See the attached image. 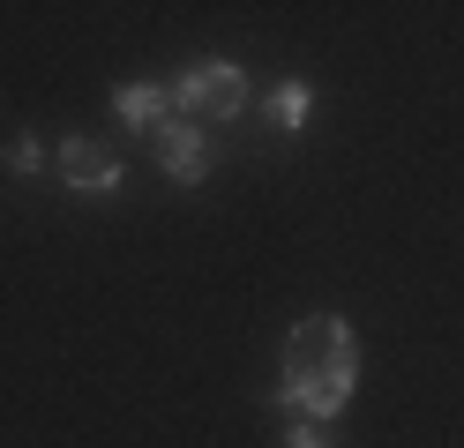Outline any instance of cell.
<instances>
[{
	"label": "cell",
	"mask_w": 464,
	"mask_h": 448,
	"mask_svg": "<svg viewBox=\"0 0 464 448\" xmlns=\"http://www.w3.org/2000/svg\"><path fill=\"white\" fill-rule=\"evenodd\" d=\"M360 388V344L337 314H307L293 337H285V381H277V404L300 411L307 426H323L353 404Z\"/></svg>",
	"instance_id": "cell-1"
},
{
	"label": "cell",
	"mask_w": 464,
	"mask_h": 448,
	"mask_svg": "<svg viewBox=\"0 0 464 448\" xmlns=\"http://www.w3.org/2000/svg\"><path fill=\"white\" fill-rule=\"evenodd\" d=\"M172 105H180V119H232V112H247V75L232 60H195L172 82Z\"/></svg>",
	"instance_id": "cell-2"
},
{
	"label": "cell",
	"mask_w": 464,
	"mask_h": 448,
	"mask_svg": "<svg viewBox=\"0 0 464 448\" xmlns=\"http://www.w3.org/2000/svg\"><path fill=\"white\" fill-rule=\"evenodd\" d=\"M61 179L75 195H121V157L105 142H91V135H68L61 142Z\"/></svg>",
	"instance_id": "cell-3"
},
{
	"label": "cell",
	"mask_w": 464,
	"mask_h": 448,
	"mask_svg": "<svg viewBox=\"0 0 464 448\" xmlns=\"http://www.w3.org/2000/svg\"><path fill=\"white\" fill-rule=\"evenodd\" d=\"M158 172L180 179V187H195V179L210 172V149H202L195 119H165V128H158Z\"/></svg>",
	"instance_id": "cell-4"
},
{
	"label": "cell",
	"mask_w": 464,
	"mask_h": 448,
	"mask_svg": "<svg viewBox=\"0 0 464 448\" xmlns=\"http://www.w3.org/2000/svg\"><path fill=\"white\" fill-rule=\"evenodd\" d=\"M112 105H121V119H128V128L158 135V128H165V112H172V90H165V82H128Z\"/></svg>",
	"instance_id": "cell-5"
},
{
	"label": "cell",
	"mask_w": 464,
	"mask_h": 448,
	"mask_svg": "<svg viewBox=\"0 0 464 448\" xmlns=\"http://www.w3.org/2000/svg\"><path fill=\"white\" fill-rule=\"evenodd\" d=\"M307 112H314V90H307V82H285L277 98H270V119H277L285 135H300V128H307Z\"/></svg>",
	"instance_id": "cell-6"
},
{
	"label": "cell",
	"mask_w": 464,
	"mask_h": 448,
	"mask_svg": "<svg viewBox=\"0 0 464 448\" xmlns=\"http://www.w3.org/2000/svg\"><path fill=\"white\" fill-rule=\"evenodd\" d=\"M8 172H15V179L45 172V142H38V135H15V142H8Z\"/></svg>",
	"instance_id": "cell-7"
},
{
	"label": "cell",
	"mask_w": 464,
	"mask_h": 448,
	"mask_svg": "<svg viewBox=\"0 0 464 448\" xmlns=\"http://www.w3.org/2000/svg\"><path fill=\"white\" fill-rule=\"evenodd\" d=\"M285 448H330V441L314 434V426H300V434H285Z\"/></svg>",
	"instance_id": "cell-8"
}]
</instances>
